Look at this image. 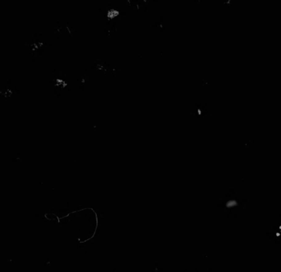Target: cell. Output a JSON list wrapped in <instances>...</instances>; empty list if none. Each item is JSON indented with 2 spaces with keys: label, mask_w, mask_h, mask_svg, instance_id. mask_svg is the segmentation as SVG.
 <instances>
[{
  "label": "cell",
  "mask_w": 281,
  "mask_h": 272,
  "mask_svg": "<svg viewBox=\"0 0 281 272\" xmlns=\"http://www.w3.org/2000/svg\"><path fill=\"white\" fill-rule=\"evenodd\" d=\"M55 86L56 87H59V88L62 89V90H64L68 86V84L66 81L64 80L62 78H56L55 79Z\"/></svg>",
  "instance_id": "obj_2"
},
{
  "label": "cell",
  "mask_w": 281,
  "mask_h": 272,
  "mask_svg": "<svg viewBox=\"0 0 281 272\" xmlns=\"http://www.w3.org/2000/svg\"><path fill=\"white\" fill-rule=\"evenodd\" d=\"M120 15V10L116 8H110L106 11L105 17L108 20H113Z\"/></svg>",
  "instance_id": "obj_1"
},
{
  "label": "cell",
  "mask_w": 281,
  "mask_h": 272,
  "mask_svg": "<svg viewBox=\"0 0 281 272\" xmlns=\"http://www.w3.org/2000/svg\"><path fill=\"white\" fill-rule=\"evenodd\" d=\"M14 94V92L11 89H3V90H0V96L2 97L3 98H10Z\"/></svg>",
  "instance_id": "obj_3"
},
{
  "label": "cell",
  "mask_w": 281,
  "mask_h": 272,
  "mask_svg": "<svg viewBox=\"0 0 281 272\" xmlns=\"http://www.w3.org/2000/svg\"><path fill=\"white\" fill-rule=\"evenodd\" d=\"M96 69H97L98 71H100V72H104V71L106 70V68H105V66L102 64L96 65Z\"/></svg>",
  "instance_id": "obj_4"
}]
</instances>
